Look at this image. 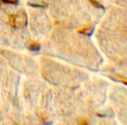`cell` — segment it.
<instances>
[{
    "label": "cell",
    "mask_w": 127,
    "mask_h": 125,
    "mask_svg": "<svg viewBox=\"0 0 127 125\" xmlns=\"http://www.w3.org/2000/svg\"><path fill=\"white\" fill-rule=\"evenodd\" d=\"M9 22L11 26L13 28H18L19 26L25 25L24 22L27 23V17L25 13H22L21 14H11L10 16Z\"/></svg>",
    "instance_id": "cell-1"
},
{
    "label": "cell",
    "mask_w": 127,
    "mask_h": 125,
    "mask_svg": "<svg viewBox=\"0 0 127 125\" xmlns=\"http://www.w3.org/2000/svg\"><path fill=\"white\" fill-rule=\"evenodd\" d=\"M78 32L82 34L89 36L93 32V28L92 26H85V27H83V28L78 29Z\"/></svg>",
    "instance_id": "cell-2"
},
{
    "label": "cell",
    "mask_w": 127,
    "mask_h": 125,
    "mask_svg": "<svg viewBox=\"0 0 127 125\" xmlns=\"http://www.w3.org/2000/svg\"><path fill=\"white\" fill-rule=\"evenodd\" d=\"M29 5L33 7H39V8H45L48 7V4L44 2V1H40V2H35V3H33V2H29L28 3Z\"/></svg>",
    "instance_id": "cell-3"
},
{
    "label": "cell",
    "mask_w": 127,
    "mask_h": 125,
    "mask_svg": "<svg viewBox=\"0 0 127 125\" xmlns=\"http://www.w3.org/2000/svg\"><path fill=\"white\" fill-rule=\"evenodd\" d=\"M28 48L32 51H38L40 50L41 45H40V44H39L37 42H32V43L30 44Z\"/></svg>",
    "instance_id": "cell-4"
},
{
    "label": "cell",
    "mask_w": 127,
    "mask_h": 125,
    "mask_svg": "<svg viewBox=\"0 0 127 125\" xmlns=\"http://www.w3.org/2000/svg\"><path fill=\"white\" fill-rule=\"evenodd\" d=\"M112 78H114V79L118 81H121L122 83H124V84H126L127 86V78L123 77V76H121V75H114L112 76Z\"/></svg>",
    "instance_id": "cell-5"
},
{
    "label": "cell",
    "mask_w": 127,
    "mask_h": 125,
    "mask_svg": "<svg viewBox=\"0 0 127 125\" xmlns=\"http://www.w3.org/2000/svg\"><path fill=\"white\" fill-rule=\"evenodd\" d=\"M1 2H3L4 4H16L19 1V0H0Z\"/></svg>",
    "instance_id": "cell-6"
},
{
    "label": "cell",
    "mask_w": 127,
    "mask_h": 125,
    "mask_svg": "<svg viewBox=\"0 0 127 125\" xmlns=\"http://www.w3.org/2000/svg\"><path fill=\"white\" fill-rule=\"evenodd\" d=\"M77 125H89V122H88L87 119L83 118V119L78 122V124Z\"/></svg>",
    "instance_id": "cell-7"
}]
</instances>
